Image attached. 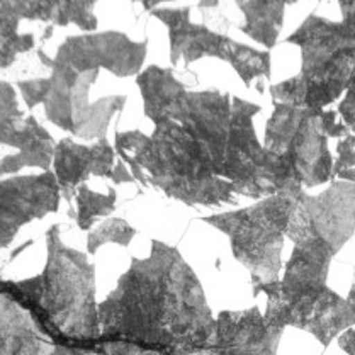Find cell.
<instances>
[{"label":"cell","mask_w":355,"mask_h":355,"mask_svg":"<svg viewBox=\"0 0 355 355\" xmlns=\"http://www.w3.org/2000/svg\"><path fill=\"white\" fill-rule=\"evenodd\" d=\"M342 22L311 14L286 43L303 53L301 73L270 87L272 101L296 107L320 109L349 90L355 73V0H342Z\"/></svg>","instance_id":"5"},{"label":"cell","mask_w":355,"mask_h":355,"mask_svg":"<svg viewBox=\"0 0 355 355\" xmlns=\"http://www.w3.org/2000/svg\"><path fill=\"white\" fill-rule=\"evenodd\" d=\"M135 235L136 230L126 221L121 220V218H109L89 233L87 248H89V254L94 255L105 243H118L128 247Z\"/></svg>","instance_id":"22"},{"label":"cell","mask_w":355,"mask_h":355,"mask_svg":"<svg viewBox=\"0 0 355 355\" xmlns=\"http://www.w3.org/2000/svg\"><path fill=\"white\" fill-rule=\"evenodd\" d=\"M323 131L328 138H340V136H349V126L345 123H337V111H323L322 116Z\"/></svg>","instance_id":"25"},{"label":"cell","mask_w":355,"mask_h":355,"mask_svg":"<svg viewBox=\"0 0 355 355\" xmlns=\"http://www.w3.org/2000/svg\"><path fill=\"white\" fill-rule=\"evenodd\" d=\"M22 111L16 99V89L0 80V145L17 148L22 135Z\"/></svg>","instance_id":"21"},{"label":"cell","mask_w":355,"mask_h":355,"mask_svg":"<svg viewBox=\"0 0 355 355\" xmlns=\"http://www.w3.org/2000/svg\"><path fill=\"white\" fill-rule=\"evenodd\" d=\"M338 345L349 355H355V330L350 328V330L343 331L338 338Z\"/></svg>","instance_id":"27"},{"label":"cell","mask_w":355,"mask_h":355,"mask_svg":"<svg viewBox=\"0 0 355 355\" xmlns=\"http://www.w3.org/2000/svg\"><path fill=\"white\" fill-rule=\"evenodd\" d=\"M55 139L37 123L34 116L22 123V138L16 155H7L0 160V177L17 173L24 167H36L48 172L55 158Z\"/></svg>","instance_id":"16"},{"label":"cell","mask_w":355,"mask_h":355,"mask_svg":"<svg viewBox=\"0 0 355 355\" xmlns=\"http://www.w3.org/2000/svg\"><path fill=\"white\" fill-rule=\"evenodd\" d=\"M338 160L334 164V173H331V180L342 170L355 168V136L349 135L345 139L337 145Z\"/></svg>","instance_id":"23"},{"label":"cell","mask_w":355,"mask_h":355,"mask_svg":"<svg viewBox=\"0 0 355 355\" xmlns=\"http://www.w3.org/2000/svg\"><path fill=\"white\" fill-rule=\"evenodd\" d=\"M116 150L107 138H102L94 145H80L70 138L56 143L53 158V173L58 182L62 198L68 204L73 202L77 189L85 184L89 175L112 179L114 173Z\"/></svg>","instance_id":"14"},{"label":"cell","mask_w":355,"mask_h":355,"mask_svg":"<svg viewBox=\"0 0 355 355\" xmlns=\"http://www.w3.org/2000/svg\"><path fill=\"white\" fill-rule=\"evenodd\" d=\"M355 232V184L331 182L318 196L297 198L286 236L297 248L335 257Z\"/></svg>","instance_id":"9"},{"label":"cell","mask_w":355,"mask_h":355,"mask_svg":"<svg viewBox=\"0 0 355 355\" xmlns=\"http://www.w3.org/2000/svg\"><path fill=\"white\" fill-rule=\"evenodd\" d=\"M22 19H26L24 0H0V70L9 68L19 55L36 46L34 34L19 33Z\"/></svg>","instance_id":"18"},{"label":"cell","mask_w":355,"mask_h":355,"mask_svg":"<svg viewBox=\"0 0 355 355\" xmlns=\"http://www.w3.org/2000/svg\"><path fill=\"white\" fill-rule=\"evenodd\" d=\"M338 112L343 118V123L355 131V73L350 80L349 90L345 94V99L340 102Z\"/></svg>","instance_id":"24"},{"label":"cell","mask_w":355,"mask_h":355,"mask_svg":"<svg viewBox=\"0 0 355 355\" xmlns=\"http://www.w3.org/2000/svg\"><path fill=\"white\" fill-rule=\"evenodd\" d=\"M148 43L131 41L118 31L85 33L67 37L50 58L37 50L41 63L51 68L48 78L17 82L26 105L34 109L44 105V114L60 130L84 139L105 138L109 123L126 104L128 97H104L90 102V87L99 77V71H111L116 77H138L145 63Z\"/></svg>","instance_id":"2"},{"label":"cell","mask_w":355,"mask_h":355,"mask_svg":"<svg viewBox=\"0 0 355 355\" xmlns=\"http://www.w3.org/2000/svg\"><path fill=\"white\" fill-rule=\"evenodd\" d=\"M274 112L267 121L263 146L288 158L297 180L306 189L331 180L334 157L328 150L320 109L296 107L272 101Z\"/></svg>","instance_id":"8"},{"label":"cell","mask_w":355,"mask_h":355,"mask_svg":"<svg viewBox=\"0 0 355 355\" xmlns=\"http://www.w3.org/2000/svg\"><path fill=\"white\" fill-rule=\"evenodd\" d=\"M301 194L281 192L260 199L254 206L213 214L201 220L230 238L233 257L250 272L254 294L263 286L281 281L279 274L284 236Z\"/></svg>","instance_id":"6"},{"label":"cell","mask_w":355,"mask_h":355,"mask_svg":"<svg viewBox=\"0 0 355 355\" xmlns=\"http://www.w3.org/2000/svg\"><path fill=\"white\" fill-rule=\"evenodd\" d=\"M152 136L133 130L116 131V152L136 182L153 186L187 206L220 207L235 204L233 184L221 179L204 143L165 118H152Z\"/></svg>","instance_id":"4"},{"label":"cell","mask_w":355,"mask_h":355,"mask_svg":"<svg viewBox=\"0 0 355 355\" xmlns=\"http://www.w3.org/2000/svg\"><path fill=\"white\" fill-rule=\"evenodd\" d=\"M286 3L282 0H269V2H236L238 9L245 14V26L240 31L250 36L257 43L263 44L266 48L275 46L277 37L281 34L282 22H284Z\"/></svg>","instance_id":"17"},{"label":"cell","mask_w":355,"mask_h":355,"mask_svg":"<svg viewBox=\"0 0 355 355\" xmlns=\"http://www.w3.org/2000/svg\"><path fill=\"white\" fill-rule=\"evenodd\" d=\"M0 355H87L51 342L26 308L0 291Z\"/></svg>","instance_id":"15"},{"label":"cell","mask_w":355,"mask_h":355,"mask_svg":"<svg viewBox=\"0 0 355 355\" xmlns=\"http://www.w3.org/2000/svg\"><path fill=\"white\" fill-rule=\"evenodd\" d=\"M60 201L53 170L0 180V248L9 247L24 225L56 213Z\"/></svg>","instance_id":"11"},{"label":"cell","mask_w":355,"mask_h":355,"mask_svg":"<svg viewBox=\"0 0 355 355\" xmlns=\"http://www.w3.org/2000/svg\"><path fill=\"white\" fill-rule=\"evenodd\" d=\"M96 355H194L216 328L196 272L180 252L152 241L99 304Z\"/></svg>","instance_id":"1"},{"label":"cell","mask_w":355,"mask_h":355,"mask_svg":"<svg viewBox=\"0 0 355 355\" xmlns=\"http://www.w3.org/2000/svg\"><path fill=\"white\" fill-rule=\"evenodd\" d=\"M267 322L309 331L323 347L355 324V284L349 297L338 296L328 286L291 297L267 296Z\"/></svg>","instance_id":"10"},{"label":"cell","mask_w":355,"mask_h":355,"mask_svg":"<svg viewBox=\"0 0 355 355\" xmlns=\"http://www.w3.org/2000/svg\"><path fill=\"white\" fill-rule=\"evenodd\" d=\"M77 214H75V221H77L78 228L87 230L92 228V225L96 223L97 218L109 216V214L114 211L116 207V196L114 189L109 191V194H99V192H94L87 187V184H82L77 189Z\"/></svg>","instance_id":"20"},{"label":"cell","mask_w":355,"mask_h":355,"mask_svg":"<svg viewBox=\"0 0 355 355\" xmlns=\"http://www.w3.org/2000/svg\"><path fill=\"white\" fill-rule=\"evenodd\" d=\"M152 16L168 28L172 65H179V60L184 58V63L189 67L204 56H213L235 67L240 60L245 44L233 41L226 34L211 31L206 26L191 22V7L153 9Z\"/></svg>","instance_id":"12"},{"label":"cell","mask_w":355,"mask_h":355,"mask_svg":"<svg viewBox=\"0 0 355 355\" xmlns=\"http://www.w3.org/2000/svg\"><path fill=\"white\" fill-rule=\"evenodd\" d=\"M335 180H350V182L355 184V168L342 170V172H338L337 175L334 177V182Z\"/></svg>","instance_id":"28"},{"label":"cell","mask_w":355,"mask_h":355,"mask_svg":"<svg viewBox=\"0 0 355 355\" xmlns=\"http://www.w3.org/2000/svg\"><path fill=\"white\" fill-rule=\"evenodd\" d=\"M260 105L232 97V128H230L223 179L235 186L236 194L250 199L304 191L288 158L269 152L257 138L254 118Z\"/></svg>","instance_id":"7"},{"label":"cell","mask_w":355,"mask_h":355,"mask_svg":"<svg viewBox=\"0 0 355 355\" xmlns=\"http://www.w3.org/2000/svg\"><path fill=\"white\" fill-rule=\"evenodd\" d=\"M46 247L41 274L24 281L0 279V291L28 309L37 328L56 345L96 355L101 338L96 267L85 254L63 243L60 225L46 232Z\"/></svg>","instance_id":"3"},{"label":"cell","mask_w":355,"mask_h":355,"mask_svg":"<svg viewBox=\"0 0 355 355\" xmlns=\"http://www.w3.org/2000/svg\"><path fill=\"white\" fill-rule=\"evenodd\" d=\"M112 182L123 184V182H136L133 173L130 172L126 167H124L123 162H118L114 167V173H112Z\"/></svg>","instance_id":"26"},{"label":"cell","mask_w":355,"mask_h":355,"mask_svg":"<svg viewBox=\"0 0 355 355\" xmlns=\"http://www.w3.org/2000/svg\"><path fill=\"white\" fill-rule=\"evenodd\" d=\"M284 328L267 322L254 306L245 311H223L211 342L194 355H277Z\"/></svg>","instance_id":"13"},{"label":"cell","mask_w":355,"mask_h":355,"mask_svg":"<svg viewBox=\"0 0 355 355\" xmlns=\"http://www.w3.org/2000/svg\"><path fill=\"white\" fill-rule=\"evenodd\" d=\"M94 0H78V2H70V0H48V21L53 26H68L75 24L82 31H96L97 17L94 16Z\"/></svg>","instance_id":"19"}]
</instances>
